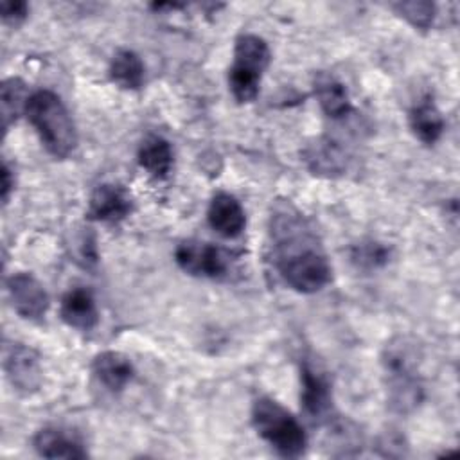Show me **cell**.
<instances>
[{"label": "cell", "mask_w": 460, "mask_h": 460, "mask_svg": "<svg viewBox=\"0 0 460 460\" xmlns=\"http://www.w3.org/2000/svg\"><path fill=\"white\" fill-rule=\"evenodd\" d=\"M275 266L282 280L298 293H316L331 282V264L307 221L289 203L271 216Z\"/></svg>", "instance_id": "cell-1"}, {"label": "cell", "mask_w": 460, "mask_h": 460, "mask_svg": "<svg viewBox=\"0 0 460 460\" xmlns=\"http://www.w3.org/2000/svg\"><path fill=\"white\" fill-rule=\"evenodd\" d=\"M381 365L390 408L397 413L413 411L424 399L417 343L406 336L392 338L383 349Z\"/></svg>", "instance_id": "cell-2"}, {"label": "cell", "mask_w": 460, "mask_h": 460, "mask_svg": "<svg viewBox=\"0 0 460 460\" xmlns=\"http://www.w3.org/2000/svg\"><path fill=\"white\" fill-rule=\"evenodd\" d=\"M45 149L56 158L70 156L77 147V129L65 102L52 90L29 95L25 113Z\"/></svg>", "instance_id": "cell-3"}, {"label": "cell", "mask_w": 460, "mask_h": 460, "mask_svg": "<svg viewBox=\"0 0 460 460\" xmlns=\"http://www.w3.org/2000/svg\"><path fill=\"white\" fill-rule=\"evenodd\" d=\"M252 424L257 435L284 458H298L307 449V433L302 422L271 397L253 401Z\"/></svg>", "instance_id": "cell-4"}, {"label": "cell", "mask_w": 460, "mask_h": 460, "mask_svg": "<svg viewBox=\"0 0 460 460\" xmlns=\"http://www.w3.org/2000/svg\"><path fill=\"white\" fill-rule=\"evenodd\" d=\"M271 61L264 38L243 32L235 40L234 63L228 70V88L237 102H252L259 95V84Z\"/></svg>", "instance_id": "cell-5"}, {"label": "cell", "mask_w": 460, "mask_h": 460, "mask_svg": "<svg viewBox=\"0 0 460 460\" xmlns=\"http://www.w3.org/2000/svg\"><path fill=\"white\" fill-rule=\"evenodd\" d=\"M300 406L311 424L327 422L332 413L331 381L309 359L300 363Z\"/></svg>", "instance_id": "cell-6"}, {"label": "cell", "mask_w": 460, "mask_h": 460, "mask_svg": "<svg viewBox=\"0 0 460 460\" xmlns=\"http://www.w3.org/2000/svg\"><path fill=\"white\" fill-rule=\"evenodd\" d=\"M228 259L221 248L203 241H183L174 250L176 264L194 277L223 279L230 268Z\"/></svg>", "instance_id": "cell-7"}, {"label": "cell", "mask_w": 460, "mask_h": 460, "mask_svg": "<svg viewBox=\"0 0 460 460\" xmlns=\"http://www.w3.org/2000/svg\"><path fill=\"white\" fill-rule=\"evenodd\" d=\"M4 372L13 388L23 395H31L41 386L43 368L40 354L25 343H5Z\"/></svg>", "instance_id": "cell-8"}, {"label": "cell", "mask_w": 460, "mask_h": 460, "mask_svg": "<svg viewBox=\"0 0 460 460\" xmlns=\"http://www.w3.org/2000/svg\"><path fill=\"white\" fill-rule=\"evenodd\" d=\"M13 309L25 320H40L49 309V295L43 284L27 271H18L7 280Z\"/></svg>", "instance_id": "cell-9"}, {"label": "cell", "mask_w": 460, "mask_h": 460, "mask_svg": "<svg viewBox=\"0 0 460 460\" xmlns=\"http://www.w3.org/2000/svg\"><path fill=\"white\" fill-rule=\"evenodd\" d=\"M133 210L129 192L115 183L97 185L90 196L88 216L101 223H119Z\"/></svg>", "instance_id": "cell-10"}, {"label": "cell", "mask_w": 460, "mask_h": 460, "mask_svg": "<svg viewBox=\"0 0 460 460\" xmlns=\"http://www.w3.org/2000/svg\"><path fill=\"white\" fill-rule=\"evenodd\" d=\"M92 374L111 394L122 392L135 377V367L128 356L117 350L99 352L92 361Z\"/></svg>", "instance_id": "cell-11"}, {"label": "cell", "mask_w": 460, "mask_h": 460, "mask_svg": "<svg viewBox=\"0 0 460 460\" xmlns=\"http://www.w3.org/2000/svg\"><path fill=\"white\" fill-rule=\"evenodd\" d=\"M207 219L212 230L223 237H237L246 226V214L239 199L228 192H217L210 199Z\"/></svg>", "instance_id": "cell-12"}, {"label": "cell", "mask_w": 460, "mask_h": 460, "mask_svg": "<svg viewBox=\"0 0 460 460\" xmlns=\"http://www.w3.org/2000/svg\"><path fill=\"white\" fill-rule=\"evenodd\" d=\"M32 446H34L36 453L43 458L75 460V458L88 456L84 444L75 435L68 433L66 429L54 428V426L40 429L32 438Z\"/></svg>", "instance_id": "cell-13"}, {"label": "cell", "mask_w": 460, "mask_h": 460, "mask_svg": "<svg viewBox=\"0 0 460 460\" xmlns=\"http://www.w3.org/2000/svg\"><path fill=\"white\" fill-rule=\"evenodd\" d=\"M61 320L77 331H90L99 322V311L92 291L86 288H74L66 291L59 305Z\"/></svg>", "instance_id": "cell-14"}, {"label": "cell", "mask_w": 460, "mask_h": 460, "mask_svg": "<svg viewBox=\"0 0 460 460\" xmlns=\"http://www.w3.org/2000/svg\"><path fill=\"white\" fill-rule=\"evenodd\" d=\"M314 97L323 110V113L331 119H341L349 115L352 104L349 92L341 81L325 72L316 74L314 77Z\"/></svg>", "instance_id": "cell-15"}, {"label": "cell", "mask_w": 460, "mask_h": 460, "mask_svg": "<svg viewBox=\"0 0 460 460\" xmlns=\"http://www.w3.org/2000/svg\"><path fill=\"white\" fill-rule=\"evenodd\" d=\"M138 165L153 178L162 180L169 174L172 167V147L171 144L158 135H147L137 153Z\"/></svg>", "instance_id": "cell-16"}, {"label": "cell", "mask_w": 460, "mask_h": 460, "mask_svg": "<svg viewBox=\"0 0 460 460\" xmlns=\"http://www.w3.org/2000/svg\"><path fill=\"white\" fill-rule=\"evenodd\" d=\"M408 120H410V129L415 135V138H419L426 146L435 144L444 133L442 113L429 99L417 102L410 110Z\"/></svg>", "instance_id": "cell-17"}, {"label": "cell", "mask_w": 460, "mask_h": 460, "mask_svg": "<svg viewBox=\"0 0 460 460\" xmlns=\"http://www.w3.org/2000/svg\"><path fill=\"white\" fill-rule=\"evenodd\" d=\"M110 79L124 90H138L144 83V63L140 56L129 49H120L113 54L108 68Z\"/></svg>", "instance_id": "cell-18"}, {"label": "cell", "mask_w": 460, "mask_h": 460, "mask_svg": "<svg viewBox=\"0 0 460 460\" xmlns=\"http://www.w3.org/2000/svg\"><path fill=\"white\" fill-rule=\"evenodd\" d=\"M305 160L311 171H314V174L318 172V174L334 176V174H341L347 167V158L343 149L329 138L314 142L305 151Z\"/></svg>", "instance_id": "cell-19"}, {"label": "cell", "mask_w": 460, "mask_h": 460, "mask_svg": "<svg viewBox=\"0 0 460 460\" xmlns=\"http://www.w3.org/2000/svg\"><path fill=\"white\" fill-rule=\"evenodd\" d=\"M27 86L18 77H9L2 83L0 88V110H2V128L4 131L9 129L13 122H16L18 115L25 113L27 99Z\"/></svg>", "instance_id": "cell-20"}, {"label": "cell", "mask_w": 460, "mask_h": 460, "mask_svg": "<svg viewBox=\"0 0 460 460\" xmlns=\"http://www.w3.org/2000/svg\"><path fill=\"white\" fill-rule=\"evenodd\" d=\"M399 16H402L408 23H411L419 31H428L433 23L435 18V4L433 2H422V0H413V2H399L392 5Z\"/></svg>", "instance_id": "cell-21"}, {"label": "cell", "mask_w": 460, "mask_h": 460, "mask_svg": "<svg viewBox=\"0 0 460 460\" xmlns=\"http://www.w3.org/2000/svg\"><path fill=\"white\" fill-rule=\"evenodd\" d=\"M352 261L361 268H379L388 261V250L379 243H361L354 246Z\"/></svg>", "instance_id": "cell-22"}, {"label": "cell", "mask_w": 460, "mask_h": 460, "mask_svg": "<svg viewBox=\"0 0 460 460\" xmlns=\"http://www.w3.org/2000/svg\"><path fill=\"white\" fill-rule=\"evenodd\" d=\"M0 14L5 23L16 27L18 23H22L27 18L29 5L25 2H18V0H5L0 4Z\"/></svg>", "instance_id": "cell-23"}, {"label": "cell", "mask_w": 460, "mask_h": 460, "mask_svg": "<svg viewBox=\"0 0 460 460\" xmlns=\"http://www.w3.org/2000/svg\"><path fill=\"white\" fill-rule=\"evenodd\" d=\"M13 189H14V178H13V172L7 165V162H4L2 164V201L4 203H7Z\"/></svg>", "instance_id": "cell-24"}]
</instances>
